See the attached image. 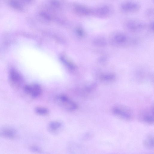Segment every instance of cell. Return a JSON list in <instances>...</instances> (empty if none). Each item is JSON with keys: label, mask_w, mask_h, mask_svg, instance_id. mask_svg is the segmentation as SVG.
I'll list each match as a JSON object with an SVG mask.
<instances>
[{"label": "cell", "mask_w": 154, "mask_h": 154, "mask_svg": "<svg viewBox=\"0 0 154 154\" xmlns=\"http://www.w3.org/2000/svg\"><path fill=\"white\" fill-rule=\"evenodd\" d=\"M55 99L57 104L66 110L73 111L78 108L77 104L66 95H60L57 96Z\"/></svg>", "instance_id": "1"}, {"label": "cell", "mask_w": 154, "mask_h": 154, "mask_svg": "<svg viewBox=\"0 0 154 154\" xmlns=\"http://www.w3.org/2000/svg\"><path fill=\"white\" fill-rule=\"evenodd\" d=\"M112 111L115 115L123 119L129 120L132 118L131 112L129 109L125 107L115 106L112 109Z\"/></svg>", "instance_id": "2"}, {"label": "cell", "mask_w": 154, "mask_h": 154, "mask_svg": "<svg viewBox=\"0 0 154 154\" xmlns=\"http://www.w3.org/2000/svg\"><path fill=\"white\" fill-rule=\"evenodd\" d=\"M111 12V9L109 6L103 5L92 9V14L98 18H104L108 17Z\"/></svg>", "instance_id": "3"}, {"label": "cell", "mask_w": 154, "mask_h": 154, "mask_svg": "<svg viewBox=\"0 0 154 154\" xmlns=\"http://www.w3.org/2000/svg\"><path fill=\"white\" fill-rule=\"evenodd\" d=\"M121 10L126 13H133L138 11L140 9V5L137 2L128 1L122 3L120 6Z\"/></svg>", "instance_id": "4"}, {"label": "cell", "mask_w": 154, "mask_h": 154, "mask_svg": "<svg viewBox=\"0 0 154 154\" xmlns=\"http://www.w3.org/2000/svg\"><path fill=\"white\" fill-rule=\"evenodd\" d=\"M140 118L143 122L149 124H152L154 122V112L153 106L143 112L140 115Z\"/></svg>", "instance_id": "5"}, {"label": "cell", "mask_w": 154, "mask_h": 154, "mask_svg": "<svg viewBox=\"0 0 154 154\" xmlns=\"http://www.w3.org/2000/svg\"><path fill=\"white\" fill-rule=\"evenodd\" d=\"M25 91L31 95L33 98L39 96L42 93V89L38 85L34 84L26 86L24 88Z\"/></svg>", "instance_id": "6"}, {"label": "cell", "mask_w": 154, "mask_h": 154, "mask_svg": "<svg viewBox=\"0 0 154 154\" xmlns=\"http://www.w3.org/2000/svg\"><path fill=\"white\" fill-rule=\"evenodd\" d=\"M9 77L10 80L15 85H19L23 82V79L21 75L14 69H12L10 70Z\"/></svg>", "instance_id": "7"}, {"label": "cell", "mask_w": 154, "mask_h": 154, "mask_svg": "<svg viewBox=\"0 0 154 154\" xmlns=\"http://www.w3.org/2000/svg\"><path fill=\"white\" fill-rule=\"evenodd\" d=\"M143 25L141 23L134 20H130L126 23L128 29L132 31L140 30L143 27Z\"/></svg>", "instance_id": "8"}, {"label": "cell", "mask_w": 154, "mask_h": 154, "mask_svg": "<svg viewBox=\"0 0 154 154\" xmlns=\"http://www.w3.org/2000/svg\"><path fill=\"white\" fill-rule=\"evenodd\" d=\"M62 126V123L58 121H53L50 122L48 125L49 131L52 133L57 132Z\"/></svg>", "instance_id": "9"}, {"label": "cell", "mask_w": 154, "mask_h": 154, "mask_svg": "<svg viewBox=\"0 0 154 154\" xmlns=\"http://www.w3.org/2000/svg\"><path fill=\"white\" fill-rule=\"evenodd\" d=\"M113 40L115 42L118 44H122L126 42L127 37L125 35L122 34H118L116 35Z\"/></svg>", "instance_id": "10"}, {"label": "cell", "mask_w": 154, "mask_h": 154, "mask_svg": "<svg viewBox=\"0 0 154 154\" xmlns=\"http://www.w3.org/2000/svg\"><path fill=\"white\" fill-rule=\"evenodd\" d=\"M144 146L147 148L152 149L154 148V138L152 135L148 136L145 139L144 142Z\"/></svg>", "instance_id": "11"}, {"label": "cell", "mask_w": 154, "mask_h": 154, "mask_svg": "<svg viewBox=\"0 0 154 154\" xmlns=\"http://www.w3.org/2000/svg\"><path fill=\"white\" fill-rule=\"evenodd\" d=\"M115 78V75L112 74H104L100 77V79L102 81L106 82L113 81Z\"/></svg>", "instance_id": "12"}, {"label": "cell", "mask_w": 154, "mask_h": 154, "mask_svg": "<svg viewBox=\"0 0 154 154\" xmlns=\"http://www.w3.org/2000/svg\"><path fill=\"white\" fill-rule=\"evenodd\" d=\"M36 113L40 115H45L49 113L48 109L43 107H38L35 109Z\"/></svg>", "instance_id": "13"}, {"label": "cell", "mask_w": 154, "mask_h": 154, "mask_svg": "<svg viewBox=\"0 0 154 154\" xmlns=\"http://www.w3.org/2000/svg\"><path fill=\"white\" fill-rule=\"evenodd\" d=\"M94 43L98 46H104L106 44V40L103 38H97L94 40Z\"/></svg>", "instance_id": "14"}, {"label": "cell", "mask_w": 154, "mask_h": 154, "mask_svg": "<svg viewBox=\"0 0 154 154\" xmlns=\"http://www.w3.org/2000/svg\"><path fill=\"white\" fill-rule=\"evenodd\" d=\"M11 5L14 8L18 9H22V7L16 1L12 0L10 2Z\"/></svg>", "instance_id": "15"}, {"label": "cell", "mask_w": 154, "mask_h": 154, "mask_svg": "<svg viewBox=\"0 0 154 154\" xmlns=\"http://www.w3.org/2000/svg\"><path fill=\"white\" fill-rule=\"evenodd\" d=\"M31 149L34 152H40L41 151V149L37 146H33L32 147Z\"/></svg>", "instance_id": "16"}, {"label": "cell", "mask_w": 154, "mask_h": 154, "mask_svg": "<svg viewBox=\"0 0 154 154\" xmlns=\"http://www.w3.org/2000/svg\"><path fill=\"white\" fill-rule=\"evenodd\" d=\"M153 23H152L150 25V27L151 28V29H152V30H153Z\"/></svg>", "instance_id": "17"}]
</instances>
